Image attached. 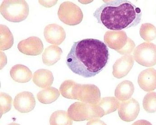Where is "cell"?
I'll use <instances>...</instances> for the list:
<instances>
[{
  "mask_svg": "<svg viewBox=\"0 0 156 125\" xmlns=\"http://www.w3.org/2000/svg\"><path fill=\"white\" fill-rule=\"evenodd\" d=\"M109 55L107 45L101 41L84 39L74 43L67 55L66 64L75 74L91 78L105 69Z\"/></svg>",
  "mask_w": 156,
  "mask_h": 125,
  "instance_id": "1",
  "label": "cell"
},
{
  "mask_svg": "<svg viewBox=\"0 0 156 125\" xmlns=\"http://www.w3.org/2000/svg\"><path fill=\"white\" fill-rule=\"evenodd\" d=\"M142 16L139 7L126 0L105 3L93 13L99 24L114 31L136 27L140 23Z\"/></svg>",
  "mask_w": 156,
  "mask_h": 125,
  "instance_id": "2",
  "label": "cell"
},
{
  "mask_svg": "<svg viewBox=\"0 0 156 125\" xmlns=\"http://www.w3.org/2000/svg\"><path fill=\"white\" fill-rule=\"evenodd\" d=\"M1 14L10 22L19 23L25 20L29 14V6L26 1H4L0 6Z\"/></svg>",
  "mask_w": 156,
  "mask_h": 125,
  "instance_id": "3",
  "label": "cell"
},
{
  "mask_svg": "<svg viewBox=\"0 0 156 125\" xmlns=\"http://www.w3.org/2000/svg\"><path fill=\"white\" fill-rule=\"evenodd\" d=\"M58 15L62 22L72 26L80 24L83 17L81 8L70 2H64L60 5Z\"/></svg>",
  "mask_w": 156,
  "mask_h": 125,
  "instance_id": "4",
  "label": "cell"
},
{
  "mask_svg": "<svg viewBox=\"0 0 156 125\" xmlns=\"http://www.w3.org/2000/svg\"><path fill=\"white\" fill-rule=\"evenodd\" d=\"M156 46L152 43L144 42L138 45L133 52V59L139 64L146 67L156 63Z\"/></svg>",
  "mask_w": 156,
  "mask_h": 125,
  "instance_id": "5",
  "label": "cell"
},
{
  "mask_svg": "<svg viewBox=\"0 0 156 125\" xmlns=\"http://www.w3.org/2000/svg\"><path fill=\"white\" fill-rule=\"evenodd\" d=\"M101 99V92L97 86L79 84L76 94V99L87 104L94 105L98 103Z\"/></svg>",
  "mask_w": 156,
  "mask_h": 125,
  "instance_id": "6",
  "label": "cell"
},
{
  "mask_svg": "<svg viewBox=\"0 0 156 125\" xmlns=\"http://www.w3.org/2000/svg\"><path fill=\"white\" fill-rule=\"evenodd\" d=\"M68 114L72 120L76 122L88 121L93 119L92 105L83 102H76L70 106Z\"/></svg>",
  "mask_w": 156,
  "mask_h": 125,
  "instance_id": "7",
  "label": "cell"
},
{
  "mask_svg": "<svg viewBox=\"0 0 156 125\" xmlns=\"http://www.w3.org/2000/svg\"><path fill=\"white\" fill-rule=\"evenodd\" d=\"M120 102L113 97H106L101 99L98 103L92 105L94 118H101L116 111Z\"/></svg>",
  "mask_w": 156,
  "mask_h": 125,
  "instance_id": "8",
  "label": "cell"
},
{
  "mask_svg": "<svg viewBox=\"0 0 156 125\" xmlns=\"http://www.w3.org/2000/svg\"><path fill=\"white\" fill-rule=\"evenodd\" d=\"M140 106L135 99H129L121 102L118 108V114L123 121L130 122L134 121L139 115Z\"/></svg>",
  "mask_w": 156,
  "mask_h": 125,
  "instance_id": "9",
  "label": "cell"
},
{
  "mask_svg": "<svg viewBox=\"0 0 156 125\" xmlns=\"http://www.w3.org/2000/svg\"><path fill=\"white\" fill-rule=\"evenodd\" d=\"M17 47L21 53L27 55H39L44 50L41 40L35 36L29 37L20 42Z\"/></svg>",
  "mask_w": 156,
  "mask_h": 125,
  "instance_id": "10",
  "label": "cell"
},
{
  "mask_svg": "<svg viewBox=\"0 0 156 125\" xmlns=\"http://www.w3.org/2000/svg\"><path fill=\"white\" fill-rule=\"evenodd\" d=\"M35 105V98L33 94L29 92H23L18 94L13 102L15 109L22 113H27L32 111Z\"/></svg>",
  "mask_w": 156,
  "mask_h": 125,
  "instance_id": "11",
  "label": "cell"
},
{
  "mask_svg": "<svg viewBox=\"0 0 156 125\" xmlns=\"http://www.w3.org/2000/svg\"><path fill=\"white\" fill-rule=\"evenodd\" d=\"M104 40L106 45L118 52L126 45L128 37L125 31L112 30L105 33Z\"/></svg>",
  "mask_w": 156,
  "mask_h": 125,
  "instance_id": "12",
  "label": "cell"
},
{
  "mask_svg": "<svg viewBox=\"0 0 156 125\" xmlns=\"http://www.w3.org/2000/svg\"><path fill=\"white\" fill-rule=\"evenodd\" d=\"M44 36L46 41L52 45H58L61 44L66 38L64 29L56 24L48 25L44 30Z\"/></svg>",
  "mask_w": 156,
  "mask_h": 125,
  "instance_id": "13",
  "label": "cell"
},
{
  "mask_svg": "<svg viewBox=\"0 0 156 125\" xmlns=\"http://www.w3.org/2000/svg\"><path fill=\"white\" fill-rule=\"evenodd\" d=\"M134 64V59L131 55H126L117 59L113 66V75L115 78L126 77Z\"/></svg>",
  "mask_w": 156,
  "mask_h": 125,
  "instance_id": "14",
  "label": "cell"
},
{
  "mask_svg": "<svg viewBox=\"0 0 156 125\" xmlns=\"http://www.w3.org/2000/svg\"><path fill=\"white\" fill-rule=\"evenodd\" d=\"M138 83L144 91L151 92L156 88V71L154 68H149L143 71L139 74Z\"/></svg>",
  "mask_w": 156,
  "mask_h": 125,
  "instance_id": "15",
  "label": "cell"
},
{
  "mask_svg": "<svg viewBox=\"0 0 156 125\" xmlns=\"http://www.w3.org/2000/svg\"><path fill=\"white\" fill-rule=\"evenodd\" d=\"M10 73L12 78L18 83H27L33 77L31 71L22 64L14 65L11 69Z\"/></svg>",
  "mask_w": 156,
  "mask_h": 125,
  "instance_id": "16",
  "label": "cell"
},
{
  "mask_svg": "<svg viewBox=\"0 0 156 125\" xmlns=\"http://www.w3.org/2000/svg\"><path fill=\"white\" fill-rule=\"evenodd\" d=\"M54 78L50 71L40 69L34 73L33 81L36 85L41 88H47L52 85Z\"/></svg>",
  "mask_w": 156,
  "mask_h": 125,
  "instance_id": "17",
  "label": "cell"
},
{
  "mask_svg": "<svg viewBox=\"0 0 156 125\" xmlns=\"http://www.w3.org/2000/svg\"><path fill=\"white\" fill-rule=\"evenodd\" d=\"M134 91L133 83L131 81L126 80L118 85L115 90V95L119 100L125 101L131 98Z\"/></svg>",
  "mask_w": 156,
  "mask_h": 125,
  "instance_id": "18",
  "label": "cell"
},
{
  "mask_svg": "<svg viewBox=\"0 0 156 125\" xmlns=\"http://www.w3.org/2000/svg\"><path fill=\"white\" fill-rule=\"evenodd\" d=\"M62 51L60 48L56 45H50L45 49L42 55L44 64L52 66L60 59Z\"/></svg>",
  "mask_w": 156,
  "mask_h": 125,
  "instance_id": "19",
  "label": "cell"
},
{
  "mask_svg": "<svg viewBox=\"0 0 156 125\" xmlns=\"http://www.w3.org/2000/svg\"><path fill=\"white\" fill-rule=\"evenodd\" d=\"M59 96V92L57 88L49 87L40 91L37 94V98L41 103L51 104L56 101Z\"/></svg>",
  "mask_w": 156,
  "mask_h": 125,
  "instance_id": "20",
  "label": "cell"
},
{
  "mask_svg": "<svg viewBox=\"0 0 156 125\" xmlns=\"http://www.w3.org/2000/svg\"><path fill=\"white\" fill-rule=\"evenodd\" d=\"M0 29V49L2 50H7L13 45V36L7 26L1 25Z\"/></svg>",
  "mask_w": 156,
  "mask_h": 125,
  "instance_id": "21",
  "label": "cell"
},
{
  "mask_svg": "<svg viewBox=\"0 0 156 125\" xmlns=\"http://www.w3.org/2000/svg\"><path fill=\"white\" fill-rule=\"evenodd\" d=\"M79 84L72 80L63 82L60 87L61 94L64 98L71 99H76V94Z\"/></svg>",
  "mask_w": 156,
  "mask_h": 125,
  "instance_id": "22",
  "label": "cell"
},
{
  "mask_svg": "<svg viewBox=\"0 0 156 125\" xmlns=\"http://www.w3.org/2000/svg\"><path fill=\"white\" fill-rule=\"evenodd\" d=\"M50 125H72L73 120L69 117L68 112L58 110L53 113L49 120Z\"/></svg>",
  "mask_w": 156,
  "mask_h": 125,
  "instance_id": "23",
  "label": "cell"
},
{
  "mask_svg": "<svg viewBox=\"0 0 156 125\" xmlns=\"http://www.w3.org/2000/svg\"><path fill=\"white\" fill-rule=\"evenodd\" d=\"M141 37L147 42H150L155 39L156 27L150 23H144L141 26L140 29Z\"/></svg>",
  "mask_w": 156,
  "mask_h": 125,
  "instance_id": "24",
  "label": "cell"
},
{
  "mask_svg": "<svg viewBox=\"0 0 156 125\" xmlns=\"http://www.w3.org/2000/svg\"><path fill=\"white\" fill-rule=\"evenodd\" d=\"M156 94L150 92L145 95L143 100V107L148 113H154L156 111Z\"/></svg>",
  "mask_w": 156,
  "mask_h": 125,
  "instance_id": "25",
  "label": "cell"
},
{
  "mask_svg": "<svg viewBox=\"0 0 156 125\" xmlns=\"http://www.w3.org/2000/svg\"><path fill=\"white\" fill-rule=\"evenodd\" d=\"M1 116L2 115L6 113L12 109V97L5 93H1Z\"/></svg>",
  "mask_w": 156,
  "mask_h": 125,
  "instance_id": "26",
  "label": "cell"
},
{
  "mask_svg": "<svg viewBox=\"0 0 156 125\" xmlns=\"http://www.w3.org/2000/svg\"><path fill=\"white\" fill-rule=\"evenodd\" d=\"M135 47V45L133 41L128 37L127 43L126 45L117 52L121 55H129L132 53Z\"/></svg>",
  "mask_w": 156,
  "mask_h": 125,
  "instance_id": "27",
  "label": "cell"
},
{
  "mask_svg": "<svg viewBox=\"0 0 156 125\" xmlns=\"http://www.w3.org/2000/svg\"><path fill=\"white\" fill-rule=\"evenodd\" d=\"M98 124L105 125V124L103 122L101 121V120H98V119H96L95 118H93L91 120L90 122L87 123V125H94Z\"/></svg>",
  "mask_w": 156,
  "mask_h": 125,
  "instance_id": "28",
  "label": "cell"
}]
</instances>
